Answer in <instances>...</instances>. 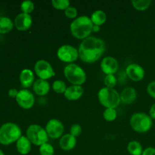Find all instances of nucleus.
<instances>
[{
	"label": "nucleus",
	"mask_w": 155,
	"mask_h": 155,
	"mask_svg": "<svg viewBox=\"0 0 155 155\" xmlns=\"http://www.w3.org/2000/svg\"><path fill=\"white\" fill-rule=\"evenodd\" d=\"M105 42L103 39L89 36L83 39L78 48L79 56L83 62L93 64L98 61L105 51Z\"/></svg>",
	"instance_id": "obj_1"
},
{
	"label": "nucleus",
	"mask_w": 155,
	"mask_h": 155,
	"mask_svg": "<svg viewBox=\"0 0 155 155\" xmlns=\"http://www.w3.org/2000/svg\"><path fill=\"white\" fill-rule=\"evenodd\" d=\"M93 24L90 18L86 15L77 17L73 20L70 25V30L74 38L77 39H83L89 37L92 33Z\"/></svg>",
	"instance_id": "obj_2"
},
{
	"label": "nucleus",
	"mask_w": 155,
	"mask_h": 155,
	"mask_svg": "<svg viewBox=\"0 0 155 155\" xmlns=\"http://www.w3.org/2000/svg\"><path fill=\"white\" fill-rule=\"evenodd\" d=\"M22 136V132L19 126L14 123H6L0 127V144L9 145Z\"/></svg>",
	"instance_id": "obj_3"
},
{
	"label": "nucleus",
	"mask_w": 155,
	"mask_h": 155,
	"mask_svg": "<svg viewBox=\"0 0 155 155\" xmlns=\"http://www.w3.org/2000/svg\"><path fill=\"white\" fill-rule=\"evenodd\" d=\"M98 98L100 104L105 108H115L120 104V95L114 89L103 87L98 91Z\"/></svg>",
	"instance_id": "obj_4"
},
{
	"label": "nucleus",
	"mask_w": 155,
	"mask_h": 155,
	"mask_svg": "<svg viewBox=\"0 0 155 155\" xmlns=\"http://www.w3.org/2000/svg\"><path fill=\"white\" fill-rule=\"evenodd\" d=\"M131 128L139 133H145L149 131L153 125L152 119L148 114L142 112L133 114L130 120Z\"/></svg>",
	"instance_id": "obj_5"
},
{
	"label": "nucleus",
	"mask_w": 155,
	"mask_h": 155,
	"mask_svg": "<svg viewBox=\"0 0 155 155\" xmlns=\"http://www.w3.org/2000/svg\"><path fill=\"white\" fill-rule=\"evenodd\" d=\"M64 75L69 83L75 86H82L86 81L84 70L77 64H69L64 69Z\"/></svg>",
	"instance_id": "obj_6"
},
{
	"label": "nucleus",
	"mask_w": 155,
	"mask_h": 155,
	"mask_svg": "<svg viewBox=\"0 0 155 155\" xmlns=\"http://www.w3.org/2000/svg\"><path fill=\"white\" fill-rule=\"evenodd\" d=\"M27 137L32 143L36 146H41L48 141V136L45 128L38 124H32L27 129Z\"/></svg>",
	"instance_id": "obj_7"
},
{
	"label": "nucleus",
	"mask_w": 155,
	"mask_h": 155,
	"mask_svg": "<svg viewBox=\"0 0 155 155\" xmlns=\"http://www.w3.org/2000/svg\"><path fill=\"white\" fill-rule=\"evenodd\" d=\"M58 58L64 63L73 64L80 58L79 51L77 48L71 45H63L57 51Z\"/></svg>",
	"instance_id": "obj_8"
},
{
	"label": "nucleus",
	"mask_w": 155,
	"mask_h": 155,
	"mask_svg": "<svg viewBox=\"0 0 155 155\" xmlns=\"http://www.w3.org/2000/svg\"><path fill=\"white\" fill-rule=\"evenodd\" d=\"M34 73L39 77V79L44 80H48V79L52 78L55 75L51 64L43 59L36 62L34 65Z\"/></svg>",
	"instance_id": "obj_9"
},
{
	"label": "nucleus",
	"mask_w": 155,
	"mask_h": 155,
	"mask_svg": "<svg viewBox=\"0 0 155 155\" xmlns=\"http://www.w3.org/2000/svg\"><path fill=\"white\" fill-rule=\"evenodd\" d=\"M15 100L18 105L25 110L32 108L35 104L34 95L30 90L26 89H21L18 92Z\"/></svg>",
	"instance_id": "obj_10"
},
{
	"label": "nucleus",
	"mask_w": 155,
	"mask_h": 155,
	"mask_svg": "<svg viewBox=\"0 0 155 155\" xmlns=\"http://www.w3.org/2000/svg\"><path fill=\"white\" fill-rule=\"evenodd\" d=\"M45 130L48 137L53 139L61 138L63 136L64 127L61 121L58 119H51L45 125Z\"/></svg>",
	"instance_id": "obj_11"
},
{
	"label": "nucleus",
	"mask_w": 155,
	"mask_h": 155,
	"mask_svg": "<svg viewBox=\"0 0 155 155\" xmlns=\"http://www.w3.org/2000/svg\"><path fill=\"white\" fill-rule=\"evenodd\" d=\"M101 69L106 75H114L119 69V63L114 57L107 56L101 61Z\"/></svg>",
	"instance_id": "obj_12"
},
{
	"label": "nucleus",
	"mask_w": 155,
	"mask_h": 155,
	"mask_svg": "<svg viewBox=\"0 0 155 155\" xmlns=\"http://www.w3.org/2000/svg\"><path fill=\"white\" fill-rule=\"evenodd\" d=\"M126 73L129 78L134 82L141 81L145 76V71L141 65L138 64H131L127 67Z\"/></svg>",
	"instance_id": "obj_13"
},
{
	"label": "nucleus",
	"mask_w": 155,
	"mask_h": 155,
	"mask_svg": "<svg viewBox=\"0 0 155 155\" xmlns=\"http://www.w3.org/2000/svg\"><path fill=\"white\" fill-rule=\"evenodd\" d=\"M15 27L19 31H27L33 24V19L30 15L25 13H20L15 18Z\"/></svg>",
	"instance_id": "obj_14"
},
{
	"label": "nucleus",
	"mask_w": 155,
	"mask_h": 155,
	"mask_svg": "<svg viewBox=\"0 0 155 155\" xmlns=\"http://www.w3.org/2000/svg\"><path fill=\"white\" fill-rule=\"evenodd\" d=\"M20 83L24 89H27L33 85L35 80V74L30 69H24L21 71L19 76Z\"/></svg>",
	"instance_id": "obj_15"
},
{
	"label": "nucleus",
	"mask_w": 155,
	"mask_h": 155,
	"mask_svg": "<svg viewBox=\"0 0 155 155\" xmlns=\"http://www.w3.org/2000/svg\"><path fill=\"white\" fill-rule=\"evenodd\" d=\"M83 93H84V89L83 86L72 85L67 88L64 95L65 98L69 101H77L83 96Z\"/></svg>",
	"instance_id": "obj_16"
},
{
	"label": "nucleus",
	"mask_w": 155,
	"mask_h": 155,
	"mask_svg": "<svg viewBox=\"0 0 155 155\" xmlns=\"http://www.w3.org/2000/svg\"><path fill=\"white\" fill-rule=\"evenodd\" d=\"M76 145H77V138L73 136L70 133L63 135L59 141V146L65 151H71L75 148Z\"/></svg>",
	"instance_id": "obj_17"
},
{
	"label": "nucleus",
	"mask_w": 155,
	"mask_h": 155,
	"mask_svg": "<svg viewBox=\"0 0 155 155\" xmlns=\"http://www.w3.org/2000/svg\"><path fill=\"white\" fill-rule=\"evenodd\" d=\"M33 90L36 95L39 96H44L47 95L50 90V84L48 80L38 79L33 85Z\"/></svg>",
	"instance_id": "obj_18"
},
{
	"label": "nucleus",
	"mask_w": 155,
	"mask_h": 155,
	"mask_svg": "<svg viewBox=\"0 0 155 155\" xmlns=\"http://www.w3.org/2000/svg\"><path fill=\"white\" fill-rule=\"evenodd\" d=\"M137 98L136 90L133 87H127L121 92L120 101L124 104H131Z\"/></svg>",
	"instance_id": "obj_19"
},
{
	"label": "nucleus",
	"mask_w": 155,
	"mask_h": 155,
	"mask_svg": "<svg viewBox=\"0 0 155 155\" xmlns=\"http://www.w3.org/2000/svg\"><path fill=\"white\" fill-rule=\"evenodd\" d=\"M16 148L19 154L21 155H27L31 151L32 143L27 136H22L17 141Z\"/></svg>",
	"instance_id": "obj_20"
},
{
	"label": "nucleus",
	"mask_w": 155,
	"mask_h": 155,
	"mask_svg": "<svg viewBox=\"0 0 155 155\" xmlns=\"http://www.w3.org/2000/svg\"><path fill=\"white\" fill-rule=\"evenodd\" d=\"M90 19L92 21L93 25L96 26H102L107 21V15L105 12L102 10H96L92 14L90 17Z\"/></svg>",
	"instance_id": "obj_21"
},
{
	"label": "nucleus",
	"mask_w": 155,
	"mask_h": 155,
	"mask_svg": "<svg viewBox=\"0 0 155 155\" xmlns=\"http://www.w3.org/2000/svg\"><path fill=\"white\" fill-rule=\"evenodd\" d=\"M15 24L8 17H0V34H5L12 30Z\"/></svg>",
	"instance_id": "obj_22"
},
{
	"label": "nucleus",
	"mask_w": 155,
	"mask_h": 155,
	"mask_svg": "<svg viewBox=\"0 0 155 155\" xmlns=\"http://www.w3.org/2000/svg\"><path fill=\"white\" fill-rule=\"evenodd\" d=\"M127 150L131 155H142L144 151L141 143L137 141H131L129 142Z\"/></svg>",
	"instance_id": "obj_23"
},
{
	"label": "nucleus",
	"mask_w": 155,
	"mask_h": 155,
	"mask_svg": "<svg viewBox=\"0 0 155 155\" xmlns=\"http://www.w3.org/2000/svg\"><path fill=\"white\" fill-rule=\"evenodd\" d=\"M133 8L138 11H145L150 7L151 0H133L131 2Z\"/></svg>",
	"instance_id": "obj_24"
},
{
	"label": "nucleus",
	"mask_w": 155,
	"mask_h": 155,
	"mask_svg": "<svg viewBox=\"0 0 155 155\" xmlns=\"http://www.w3.org/2000/svg\"><path fill=\"white\" fill-rule=\"evenodd\" d=\"M103 117L107 122H113L117 117V112L115 108H106L103 112Z\"/></svg>",
	"instance_id": "obj_25"
},
{
	"label": "nucleus",
	"mask_w": 155,
	"mask_h": 155,
	"mask_svg": "<svg viewBox=\"0 0 155 155\" xmlns=\"http://www.w3.org/2000/svg\"><path fill=\"white\" fill-rule=\"evenodd\" d=\"M69 0H51V5L57 10L65 11L68 7H70Z\"/></svg>",
	"instance_id": "obj_26"
},
{
	"label": "nucleus",
	"mask_w": 155,
	"mask_h": 155,
	"mask_svg": "<svg viewBox=\"0 0 155 155\" xmlns=\"http://www.w3.org/2000/svg\"><path fill=\"white\" fill-rule=\"evenodd\" d=\"M67 85L62 80H54L52 83V89L54 92L58 94H64L67 89Z\"/></svg>",
	"instance_id": "obj_27"
},
{
	"label": "nucleus",
	"mask_w": 155,
	"mask_h": 155,
	"mask_svg": "<svg viewBox=\"0 0 155 155\" xmlns=\"http://www.w3.org/2000/svg\"><path fill=\"white\" fill-rule=\"evenodd\" d=\"M35 5L34 3L30 0H27V1H24L21 4V10L22 13L28 14L30 15L32 12L34 11Z\"/></svg>",
	"instance_id": "obj_28"
},
{
	"label": "nucleus",
	"mask_w": 155,
	"mask_h": 155,
	"mask_svg": "<svg viewBox=\"0 0 155 155\" xmlns=\"http://www.w3.org/2000/svg\"><path fill=\"white\" fill-rule=\"evenodd\" d=\"M39 154L40 155H54V147L49 143L43 144L42 145L39 146Z\"/></svg>",
	"instance_id": "obj_29"
},
{
	"label": "nucleus",
	"mask_w": 155,
	"mask_h": 155,
	"mask_svg": "<svg viewBox=\"0 0 155 155\" xmlns=\"http://www.w3.org/2000/svg\"><path fill=\"white\" fill-rule=\"evenodd\" d=\"M105 87L114 89L117 83V80L114 75H106L104 80Z\"/></svg>",
	"instance_id": "obj_30"
},
{
	"label": "nucleus",
	"mask_w": 155,
	"mask_h": 155,
	"mask_svg": "<svg viewBox=\"0 0 155 155\" xmlns=\"http://www.w3.org/2000/svg\"><path fill=\"white\" fill-rule=\"evenodd\" d=\"M64 15L69 19L74 20L77 18V15H78V12H77V9L75 7H73V6H70L68 7L66 10L64 11Z\"/></svg>",
	"instance_id": "obj_31"
},
{
	"label": "nucleus",
	"mask_w": 155,
	"mask_h": 155,
	"mask_svg": "<svg viewBox=\"0 0 155 155\" xmlns=\"http://www.w3.org/2000/svg\"><path fill=\"white\" fill-rule=\"evenodd\" d=\"M82 133V127L80 124H74L70 129V134L72 135L74 137H78Z\"/></svg>",
	"instance_id": "obj_32"
},
{
	"label": "nucleus",
	"mask_w": 155,
	"mask_h": 155,
	"mask_svg": "<svg viewBox=\"0 0 155 155\" xmlns=\"http://www.w3.org/2000/svg\"><path fill=\"white\" fill-rule=\"evenodd\" d=\"M147 92L148 95L153 98H155V81H152L148 85L147 87Z\"/></svg>",
	"instance_id": "obj_33"
},
{
	"label": "nucleus",
	"mask_w": 155,
	"mask_h": 155,
	"mask_svg": "<svg viewBox=\"0 0 155 155\" xmlns=\"http://www.w3.org/2000/svg\"><path fill=\"white\" fill-rule=\"evenodd\" d=\"M142 155H155V148H151V147L145 148Z\"/></svg>",
	"instance_id": "obj_34"
},
{
	"label": "nucleus",
	"mask_w": 155,
	"mask_h": 155,
	"mask_svg": "<svg viewBox=\"0 0 155 155\" xmlns=\"http://www.w3.org/2000/svg\"><path fill=\"white\" fill-rule=\"evenodd\" d=\"M18 92L19 91L17 90L16 89H11L8 91V95L12 98H16L17 95H18Z\"/></svg>",
	"instance_id": "obj_35"
},
{
	"label": "nucleus",
	"mask_w": 155,
	"mask_h": 155,
	"mask_svg": "<svg viewBox=\"0 0 155 155\" xmlns=\"http://www.w3.org/2000/svg\"><path fill=\"white\" fill-rule=\"evenodd\" d=\"M149 116L151 117V119L155 120V104H153L151 107V108H150Z\"/></svg>",
	"instance_id": "obj_36"
},
{
	"label": "nucleus",
	"mask_w": 155,
	"mask_h": 155,
	"mask_svg": "<svg viewBox=\"0 0 155 155\" xmlns=\"http://www.w3.org/2000/svg\"><path fill=\"white\" fill-rule=\"evenodd\" d=\"M100 29H101V27L96 25H93V27H92V32L94 33H98V32L100 31Z\"/></svg>",
	"instance_id": "obj_37"
},
{
	"label": "nucleus",
	"mask_w": 155,
	"mask_h": 155,
	"mask_svg": "<svg viewBox=\"0 0 155 155\" xmlns=\"http://www.w3.org/2000/svg\"><path fill=\"white\" fill-rule=\"evenodd\" d=\"M0 155H5V154H4V152H3L2 151L1 149H0Z\"/></svg>",
	"instance_id": "obj_38"
}]
</instances>
